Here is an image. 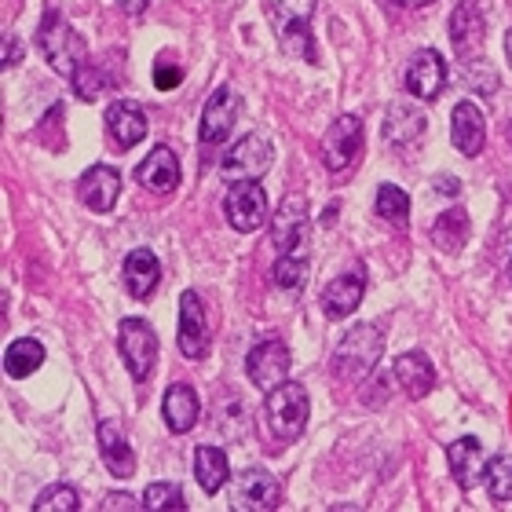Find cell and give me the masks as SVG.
Returning <instances> with one entry per match:
<instances>
[{
  "instance_id": "1",
  "label": "cell",
  "mask_w": 512,
  "mask_h": 512,
  "mask_svg": "<svg viewBox=\"0 0 512 512\" xmlns=\"http://www.w3.org/2000/svg\"><path fill=\"white\" fill-rule=\"evenodd\" d=\"M381 352H384V333L377 326H370V322H359L337 344V352H333V374H337V381H348V384L366 381L377 370V363H381Z\"/></svg>"
},
{
  "instance_id": "2",
  "label": "cell",
  "mask_w": 512,
  "mask_h": 512,
  "mask_svg": "<svg viewBox=\"0 0 512 512\" xmlns=\"http://www.w3.org/2000/svg\"><path fill=\"white\" fill-rule=\"evenodd\" d=\"M37 48H41V55L48 59V66H52L55 74H63L66 81H70L77 66L88 59L85 37L63 19L59 8L44 11V22H41V30H37Z\"/></svg>"
},
{
  "instance_id": "3",
  "label": "cell",
  "mask_w": 512,
  "mask_h": 512,
  "mask_svg": "<svg viewBox=\"0 0 512 512\" xmlns=\"http://www.w3.org/2000/svg\"><path fill=\"white\" fill-rule=\"evenodd\" d=\"M311 15L315 0H275L267 4V19L275 30L282 52L304 63H315V37H311Z\"/></svg>"
},
{
  "instance_id": "4",
  "label": "cell",
  "mask_w": 512,
  "mask_h": 512,
  "mask_svg": "<svg viewBox=\"0 0 512 512\" xmlns=\"http://www.w3.org/2000/svg\"><path fill=\"white\" fill-rule=\"evenodd\" d=\"M308 392L300 388L297 381H282L278 388H271L264 399V414H267V425L275 432L282 443L289 439H297L304 428H308Z\"/></svg>"
},
{
  "instance_id": "5",
  "label": "cell",
  "mask_w": 512,
  "mask_h": 512,
  "mask_svg": "<svg viewBox=\"0 0 512 512\" xmlns=\"http://www.w3.org/2000/svg\"><path fill=\"white\" fill-rule=\"evenodd\" d=\"M118 352L125 359L128 374L136 381H147L158 363V333L143 319H121L118 322Z\"/></svg>"
},
{
  "instance_id": "6",
  "label": "cell",
  "mask_w": 512,
  "mask_h": 512,
  "mask_svg": "<svg viewBox=\"0 0 512 512\" xmlns=\"http://www.w3.org/2000/svg\"><path fill=\"white\" fill-rule=\"evenodd\" d=\"M224 216L227 224L235 227V231H242V235L260 231L267 224V216H271L264 187L256 180H235L224 194Z\"/></svg>"
},
{
  "instance_id": "7",
  "label": "cell",
  "mask_w": 512,
  "mask_h": 512,
  "mask_svg": "<svg viewBox=\"0 0 512 512\" xmlns=\"http://www.w3.org/2000/svg\"><path fill=\"white\" fill-rule=\"evenodd\" d=\"M359 154H363V118L341 114L322 136V165L330 172H344L359 161Z\"/></svg>"
},
{
  "instance_id": "8",
  "label": "cell",
  "mask_w": 512,
  "mask_h": 512,
  "mask_svg": "<svg viewBox=\"0 0 512 512\" xmlns=\"http://www.w3.org/2000/svg\"><path fill=\"white\" fill-rule=\"evenodd\" d=\"M267 169H271V143H267L260 132L242 136L235 147L224 154V161H220L224 180H260Z\"/></svg>"
},
{
  "instance_id": "9",
  "label": "cell",
  "mask_w": 512,
  "mask_h": 512,
  "mask_svg": "<svg viewBox=\"0 0 512 512\" xmlns=\"http://www.w3.org/2000/svg\"><path fill=\"white\" fill-rule=\"evenodd\" d=\"M271 235H275L278 253L308 256V202H304V194H286L282 198V209L275 213Z\"/></svg>"
},
{
  "instance_id": "10",
  "label": "cell",
  "mask_w": 512,
  "mask_h": 512,
  "mask_svg": "<svg viewBox=\"0 0 512 512\" xmlns=\"http://www.w3.org/2000/svg\"><path fill=\"white\" fill-rule=\"evenodd\" d=\"M242 118V96L235 88H216L213 99L202 110V147H220Z\"/></svg>"
},
{
  "instance_id": "11",
  "label": "cell",
  "mask_w": 512,
  "mask_h": 512,
  "mask_svg": "<svg viewBox=\"0 0 512 512\" xmlns=\"http://www.w3.org/2000/svg\"><path fill=\"white\" fill-rule=\"evenodd\" d=\"M447 81H450L447 59H443L436 48H421V52L410 59V66H406V92L414 99L432 103V99H439V92L447 88Z\"/></svg>"
},
{
  "instance_id": "12",
  "label": "cell",
  "mask_w": 512,
  "mask_h": 512,
  "mask_svg": "<svg viewBox=\"0 0 512 512\" xmlns=\"http://www.w3.org/2000/svg\"><path fill=\"white\" fill-rule=\"evenodd\" d=\"M282 502V487L267 469H246L235 476V491H231V505L238 512H271Z\"/></svg>"
},
{
  "instance_id": "13",
  "label": "cell",
  "mask_w": 512,
  "mask_h": 512,
  "mask_svg": "<svg viewBox=\"0 0 512 512\" xmlns=\"http://www.w3.org/2000/svg\"><path fill=\"white\" fill-rule=\"evenodd\" d=\"M176 341H180L183 359H205L209 352V315L194 289L180 297V337Z\"/></svg>"
},
{
  "instance_id": "14",
  "label": "cell",
  "mask_w": 512,
  "mask_h": 512,
  "mask_svg": "<svg viewBox=\"0 0 512 512\" xmlns=\"http://www.w3.org/2000/svg\"><path fill=\"white\" fill-rule=\"evenodd\" d=\"M246 374L249 381L256 384V388H264V392H271V388H278V384L289 377V348L282 341H260L253 348V352L246 355Z\"/></svg>"
},
{
  "instance_id": "15",
  "label": "cell",
  "mask_w": 512,
  "mask_h": 512,
  "mask_svg": "<svg viewBox=\"0 0 512 512\" xmlns=\"http://www.w3.org/2000/svg\"><path fill=\"white\" fill-rule=\"evenodd\" d=\"M421 139H425V114L410 103H395L388 110V121H384V143L406 158V154H414L421 147Z\"/></svg>"
},
{
  "instance_id": "16",
  "label": "cell",
  "mask_w": 512,
  "mask_h": 512,
  "mask_svg": "<svg viewBox=\"0 0 512 512\" xmlns=\"http://www.w3.org/2000/svg\"><path fill=\"white\" fill-rule=\"evenodd\" d=\"M450 41L461 63H476L483 52V15L472 0H461L450 19Z\"/></svg>"
},
{
  "instance_id": "17",
  "label": "cell",
  "mask_w": 512,
  "mask_h": 512,
  "mask_svg": "<svg viewBox=\"0 0 512 512\" xmlns=\"http://www.w3.org/2000/svg\"><path fill=\"white\" fill-rule=\"evenodd\" d=\"M118 194H121V176H118V169H110V165H92V169L81 176V183H77V198H81L92 213H110V209L118 205Z\"/></svg>"
},
{
  "instance_id": "18",
  "label": "cell",
  "mask_w": 512,
  "mask_h": 512,
  "mask_svg": "<svg viewBox=\"0 0 512 512\" xmlns=\"http://www.w3.org/2000/svg\"><path fill=\"white\" fill-rule=\"evenodd\" d=\"M447 461L461 491H472V487H480V480H487V461H483L480 439H454L447 447Z\"/></svg>"
},
{
  "instance_id": "19",
  "label": "cell",
  "mask_w": 512,
  "mask_h": 512,
  "mask_svg": "<svg viewBox=\"0 0 512 512\" xmlns=\"http://www.w3.org/2000/svg\"><path fill=\"white\" fill-rule=\"evenodd\" d=\"M147 114L132 99H118L107 107V136L118 143V150H132L139 139L147 136Z\"/></svg>"
},
{
  "instance_id": "20",
  "label": "cell",
  "mask_w": 512,
  "mask_h": 512,
  "mask_svg": "<svg viewBox=\"0 0 512 512\" xmlns=\"http://www.w3.org/2000/svg\"><path fill=\"white\" fill-rule=\"evenodd\" d=\"M450 139H454V147L465 154V158H476L487 143V125H483V114L476 103L469 99H461L454 114H450Z\"/></svg>"
},
{
  "instance_id": "21",
  "label": "cell",
  "mask_w": 512,
  "mask_h": 512,
  "mask_svg": "<svg viewBox=\"0 0 512 512\" xmlns=\"http://www.w3.org/2000/svg\"><path fill=\"white\" fill-rule=\"evenodd\" d=\"M136 180L154 194H172L180 187V158L172 154V147H154L147 154V161L136 169Z\"/></svg>"
},
{
  "instance_id": "22",
  "label": "cell",
  "mask_w": 512,
  "mask_h": 512,
  "mask_svg": "<svg viewBox=\"0 0 512 512\" xmlns=\"http://www.w3.org/2000/svg\"><path fill=\"white\" fill-rule=\"evenodd\" d=\"M121 282H125L132 300H147L161 282L158 256L150 253V249H132V253L125 256V264H121Z\"/></svg>"
},
{
  "instance_id": "23",
  "label": "cell",
  "mask_w": 512,
  "mask_h": 512,
  "mask_svg": "<svg viewBox=\"0 0 512 512\" xmlns=\"http://www.w3.org/2000/svg\"><path fill=\"white\" fill-rule=\"evenodd\" d=\"M161 414H165L169 432L183 436V432H191V428L198 425V417H202V399H198V392H194L191 384L180 381L165 392V399H161Z\"/></svg>"
},
{
  "instance_id": "24",
  "label": "cell",
  "mask_w": 512,
  "mask_h": 512,
  "mask_svg": "<svg viewBox=\"0 0 512 512\" xmlns=\"http://www.w3.org/2000/svg\"><path fill=\"white\" fill-rule=\"evenodd\" d=\"M366 293V278L363 271H348V275H337L330 286L322 289V311L330 319H348L359 304H363Z\"/></svg>"
},
{
  "instance_id": "25",
  "label": "cell",
  "mask_w": 512,
  "mask_h": 512,
  "mask_svg": "<svg viewBox=\"0 0 512 512\" xmlns=\"http://www.w3.org/2000/svg\"><path fill=\"white\" fill-rule=\"evenodd\" d=\"M395 381L410 399H425L432 388H436V366L425 352H403L392 366Z\"/></svg>"
},
{
  "instance_id": "26",
  "label": "cell",
  "mask_w": 512,
  "mask_h": 512,
  "mask_svg": "<svg viewBox=\"0 0 512 512\" xmlns=\"http://www.w3.org/2000/svg\"><path fill=\"white\" fill-rule=\"evenodd\" d=\"M99 454H103V465H107L118 480L136 476V454L128 447L121 425H114V421H103V425H99Z\"/></svg>"
},
{
  "instance_id": "27",
  "label": "cell",
  "mask_w": 512,
  "mask_h": 512,
  "mask_svg": "<svg viewBox=\"0 0 512 512\" xmlns=\"http://www.w3.org/2000/svg\"><path fill=\"white\" fill-rule=\"evenodd\" d=\"M44 366V344L33 341V337H19V341L8 344V352H4V370H8V377H15V381H22V377L37 374Z\"/></svg>"
},
{
  "instance_id": "28",
  "label": "cell",
  "mask_w": 512,
  "mask_h": 512,
  "mask_svg": "<svg viewBox=\"0 0 512 512\" xmlns=\"http://www.w3.org/2000/svg\"><path fill=\"white\" fill-rule=\"evenodd\" d=\"M465 238H469V213H465V209L439 213V220L432 224V242H436V249L454 256V253H461Z\"/></svg>"
},
{
  "instance_id": "29",
  "label": "cell",
  "mask_w": 512,
  "mask_h": 512,
  "mask_svg": "<svg viewBox=\"0 0 512 512\" xmlns=\"http://www.w3.org/2000/svg\"><path fill=\"white\" fill-rule=\"evenodd\" d=\"M194 476H198V487L205 494H216L227 483V454L220 447H198L194 454Z\"/></svg>"
},
{
  "instance_id": "30",
  "label": "cell",
  "mask_w": 512,
  "mask_h": 512,
  "mask_svg": "<svg viewBox=\"0 0 512 512\" xmlns=\"http://www.w3.org/2000/svg\"><path fill=\"white\" fill-rule=\"evenodd\" d=\"M271 278L282 293H300L304 282H308V256L304 253H278L275 267H271Z\"/></svg>"
},
{
  "instance_id": "31",
  "label": "cell",
  "mask_w": 512,
  "mask_h": 512,
  "mask_svg": "<svg viewBox=\"0 0 512 512\" xmlns=\"http://www.w3.org/2000/svg\"><path fill=\"white\" fill-rule=\"evenodd\" d=\"M377 213L388 224L403 227L410 220V198H406V191H399L395 183H381V191H377Z\"/></svg>"
},
{
  "instance_id": "32",
  "label": "cell",
  "mask_w": 512,
  "mask_h": 512,
  "mask_svg": "<svg viewBox=\"0 0 512 512\" xmlns=\"http://www.w3.org/2000/svg\"><path fill=\"white\" fill-rule=\"evenodd\" d=\"M70 85H74V96L81 99V103H96V99L103 96V88H107V77H103V70H99L92 59H85V63L74 70Z\"/></svg>"
},
{
  "instance_id": "33",
  "label": "cell",
  "mask_w": 512,
  "mask_h": 512,
  "mask_svg": "<svg viewBox=\"0 0 512 512\" xmlns=\"http://www.w3.org/2000/svg\"><path fill=\"white\" fill-rule=\"evenodd\" d=\"M77 509H81V498H77V491L66 487V483H52V487L37 494V502H33V512H77Z\"/></svg>"
},
{
  "instance_id": "34",
  "label": "cell",
  "mask_w": 512,
  "mask_h": 512,
  "mask_svg": "<svg viewBox=\"0 0 512 512\" xmlns=\"http://www.w3.org/2000/svg\"><path fill=\"white\" fill-rule=\"evenodd\" d=\"M487 487L494 502H512V454H498L487 465Z\"/></svg>"
},
{
  "instance_id": "35",
  "label": "cell",
  "mask_w": 512,
  "mask_h": 512,
  "mask_svg": "<svg viewBox=\"0 0 512 512\" xmlns=\"http://www.w3.org/2000/svg\"><path fill=\"white\" fill-rule=\"evenodd\" d=\"M143 509H187V498H183L180 483H150L143 491Z\"/></svg>"
},
{
  "instance_id": "36",
  "label": "cell",
  "mask_w": 512,
  "mask_h": 512,
  "mask_svg": "<svg viewBox=\"0 0 512 512\" xmlns=\"http://www.w3.org/2000/svg\"><path fill=\"white\" fill-rule=\"evenodd\" d=\"M465 77H469V85L480 92V96H491V92H498V77L491 74V66L483 63V59H476V63H465Z\"/></svg>"
},
{
  "instance_id": "37",
  "label": "cell",
  "mask_w": 512,
  "mask_h": 512,
  "mask_svg": "<svg viewBox=\"0 0 512 512\" xmlns=\"http://www.w3.org/2000/svg\"><path fill=\"white\" fill-rule=\"evenodd\" d=\"M180 81H183V70H180V66H172V63L154 66V85H158L161 92H169V88H176Z\"/></svg>"
},
{
  "instance_id": "38",
  "label": "cell",
  "mask_w": 512,
  "mask_h": 512,
  "mask_svg": "<svg viewBox=\"0 0 512 512\" xmlns=\"http://www.w3.org/2000/svg\"><path fill=\"white\" fill-rule=\"evenodd\" d=\"M103 509H121V512H128V509H143V498H132V494H110L107 502H103Z\"/></svg>"
},
{
  "instance_id": "39",
  "label": "cell",
  "mask_w": 512,
  "mask_h": 512,
  "mask_svg": "<svg viewBox=\"0 0 512 512\" xmlns=\"http://www.w3.org/2000/svg\"><path fill=\"white\" fill-rule=\"evenodd\" d=\"M436 191L439 194H450V198H458V194H461L458 176H436Z\"/></svg>"
},
{
  "instance_id": "40",
  "label": "cell",
  "mask_w": 512,
  "mask_h": 512,
  "mask_svg": "<svg viewBox=\"0 0 512 512\" xmlns=\"http://www.w3.org/2000/svg\"><path fill=\"white\" fill-rule=\"evenodd\" d=\"M19 63V41H15V37H4V66H15Z\"/></svg>"
},
{
  "instance_id": "41",
  "label": "cell",
  "mask_w": 512,
  "mask_h": 512,
  "mask_svg": "<svg viewBox=\"0 0 512 512\" xmlns=\"http://www.w3.org/2000/svg\"><path fill=\"white\" fill-rule=\"evenodd\" d=\"M150 0H118V8L125 11V15H143L147 11Z\"/></svg>"
},
{
  "instance_id": "42",
  "label": "cell",
  "mask_w": 512,
  "mask_h": 512,
  "mask_svg": "<svg viewBox=\"0 0 512 512\" xmlns=\"http://www.w3.org/2000/svg\"><path fill=\"white\" fill-rule=\"evenodd\" d=\"M392 4H399V8H428L432 0H392Z\"/></svg>"
},
{
  "instance_id": "43",
  "label": "cell",
  "mask_w": 512,
  "mask_h": 512,
  "mask_svg": "<svg viewBox=\"0 0 512 512\" xmlns=\"http://www.w3.org/2000/svg\"><path fill=\"white\" fill-rule=\"evenodd\" d=\"M505 55H509V66H512V30H509V37H505Z\"/></svg>"
},
{
  "instance_id": "44",
  "label": "cell",
  "mask_w": 512,
  "mask_h": 512,
  "mask_svg": "<svg viewBox=\"0 0 512 512\" xmlns=\"http://www.w3.org/2000/svg\"><path fill=\"white\" fill-rule=\"evenodd\" d=\"M505 267H509V282H512V231H509V264Z\"/></svg>"
}]
</instances>
